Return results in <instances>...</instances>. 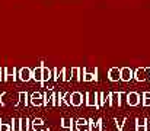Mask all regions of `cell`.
I'll use <instances>...</instances> for the list:
<instances>
[{
    "label": "cell",
    "mask_w": 150,
    "mask_h": 131,
    "mask_svg": "<svg viewBox=\"0 0 150 131\" xmlns=\"http://www.w3.org/2000/svg\"><path fill=\"white\" fill-rule=\"evenodd\" d=\"M32 130L34 131H50V128L44 127V121L41 118H35L32 121Z\"/></svg>",
    "instance_id": "cell-11"
},
{
    "label": "cell",
    "mask_w": 150,
    "mask_h": 131,
    "mask_svg": "<svg viewBox=\"0 0 150 131\" xmlns=\"http://www.w3.org/2000/svg\"><path fill=\"white\" fill-rule=\"evenodd\" d=\"M31 103H32L34 106H41V105H44V96H42L40 92H34V93L31 95Z\"/></svg>",
    "instance_id": "cell-10"
},
{
    "label": "cell",
    "mask_w": 150,
    "mask_h": 131,
    "mask_svg": "<svg viewBox=\"0 0 150 131\" xmlns=\"http://www.w3.org/2000/svg\"><path fill=\"white\" fill-rule=\"evenodd\" d=\"M3 74H4L3 82H7L9 79H13V82H15V80H16V67H13V69L4 67V69H3Z\"/></svg>",
    "instance_id": "cell-8"
},
{
    "label": "cell",
    "mask_w": 150,
    "mask_h": 131,
    "mask_svg": "<svg viewBox=\"0 0 150 131\" xmlns=\"http://www.w3.org/2000/svg\"><path fill=\"white\" fill-rule=\"evenodd\" d=\"M82 72H83V77H82L83 82H96V80H98V76H96V74H98V69H95L93 73H88L86 69L83 67Z\"/></svg>",
    "instance_id": "cell-7"
},
{
    "label": "cell",
    "mask_w": 150,
    "mask_h": 131,
    "mask_svg": "<svg viewBox=\"0 0 150 131\" xmlns=\"http://www.w3.org/2000/svg\"><path fill=\"white\" fill-rule=\"evenodd\" d=\"M26 105H28V93H26V92H19L18 106H26Z\"/></svg>",
    "instance_id": "cell-17"
},
{
    "label": "cell",
    "mask_w": 150,
    "mask_h": 131,
    "mask_svg": "<svg viewBox=\"0 0 150 131\" xmlns=\"http://www.w3.org/2000/svg\"><path fill=\"white\" fill-rule=\"evenodd\" d=\"M12 131H21V118H13V121H12Z\"/></svg>",
    "instance_id": "cell-19"
},
{
    "label": "cell",
    "mask_w": 150,
    "mask_h": 131,
    "mask_svg": "<svg viewBox=\"0 0 150 131\" xmlns=\"http://www.w3.org/2000/svg\"><path fill=\"white\" fill-rule=\"evenodd\" d=\"M86 106H95L96 109H100L99 105V92H86Z\"/></svg>",
    "instance_id": "cell-1"
},
{
    "label": "cell",
    "mask_w": 150,
    "mask_h": 131,
    "mask_svg": "<svg viewBox=\"0 0 150 131\" xmlns=\"http://www.w3.org/2000/svg\"><path fill=\"white\" fill-rule=\"evenodd\" d=\"M70 101H71V106H80L83 103V93L82 92L70 93Z\"/></svg>",
    "instance_id": "cell-3"
},
{
    "label": "cell",
    "mask_w": 150,
    "mask_h": 131,
    "mask_svg": "<svg viewBox=\"0 0 150 131\" xmlns=\"http://www.w3.org/2000/svg\"><path fill=\"white\" fill-rule=\"evenodd\" d=\"M146 73H147V69H146V67H139V69L134 72V79H136L137 82H144V80H147Z\"/></svg>",
    "instance_id": "cell-9"
},
{
    "label": "cell",
    "mask_w": 150,
    "mask_h": 131,
    "mask_svg": "<svg viewBox=\"0 0 150 131\" xmlns=\"http://www.w3.org/2000/svg\"><path fill=\"white\" fill-rule=\"evenodd\" d=\"M143 106H150V92H143Z\"/></svg>",
    "instance_id": "cell-20"
},
{
    "label": "cell",
    "mask_w": 150,
    "mask_h": 131,
    "mask_svg": "<svg viewBox=\"0 0 150 131\" xmlns=\"http://www.w3.org/2000/svg\"><path fill=\"white\" fill-rule=\"evenodd\" d=\"M108 79H109L111 82H118V80H121V69H118V67H111V69L108 70Z\"/></svg>",
    "instance_id": "cell-2"
},
{
    "label": "cell",
    "mask_w": 150,
    "mask_h": 131,
    "mask_svg": "<svg viewBox=\"0 0 150 131\" xmlns=\"http://www.w3.org/2000/svg\"><path fill=\"white\" fill-rule=\"evenodd\" d=\"M42 67L44 66H40V67H35L32 70V79L38 83H42Z\"/></svg>",
    "instance_id": "cell-13"
},
{
    "label": "cell",
    "mask_w": 150,
    "mask_h": 131,
    "mask_svg": "<svg viewBox=\"0 0 150 131\" xmlns=\"http://www.w3.org/2000/svg\"><path fill=\"white\" fill-rule=\"evenodd\" d=\"M131 79H134V72L130 67H121V80L122 82H130Z\"/></svg>",
    "instance_id": "cell-6"
},
{
    "label": "cell",
    "mask_w": 150,
    "mask_h": 131,
    "mask_svg": "<svg viewBox=\"0 0 150 131\" xmlns=\"http://www.w3.org/2000/svg\"><path fill=\"white\" fill-rule=\"evenodd\" d=\"M146 124H147V120L146 118H137L136 120V130L137 131H147V127H146Z\"/></svg>",
    "instance_id": "cell-15"
},
{
    "label": "cell",
    "mask_w": 150,
    "mask_h": 131,
    "mask_svg": "<svg viewBox=\"0 0 150 131\" xmlns=\"http://www.w3.org/2000/svg\"><path fill=\"white\" fill-rule=\"evenodd\" d=\"M0 131H12V125H9L6 123H1V120H0Z\"/></svg>",
    "instance_id": "cell-21"
},
{
    "label": "cell",
    "mask_w": 150,
    "mask_h": 131,
    "mask_svg": "<svg viewBox=\"0 0 150 131\" xmlns=\"http://www.w3.org/2000/svg\"><path fill=\"white\" fill-rule=\"evenodd\" d=\"M29 124H32V123H29L28 118H21V131H29L31 130Z\"/></svg>",
    "instance_id": "cell-18"
},
{
    "label": "cell",
    "mask_w": 150,
    "mask_h": 131,
    "mask_svg": "<svg viewBox=\"0 0 150 131\" xmlns=\"http://www.w3.org/2000/svg\"><path fill=\"white\" fill-rule=\"evenodd\" d=\"M19 79L22 82H29L32 79V70L29 67H22L19 69Z\"/></svg>",
    "instance_id": "cell-5"
},
{
    "label": "cell",
    "mask_w": 150,
    "mask_h": 131,
    "mask_svg": "<svg viewBox=\"0 0 150 131\" xmlns=\"http://www.w3.org/2000/svg\"><path fill=\"white\" fill-rule=\"evenodd\" d=\"M149 128H150V124H149Z\"/></svg>",
    "instance_id": "cell-23"
},
{
    "label": "cell",
    "mask_w": 150,
    "mask_h": 131,
    "mask_svg": "<svg viewBox=\"0 0 150 131\" xmlns=\"http://www.w3.org/2000/svg\"><path fill=\"white\" fill-rule=\"evenodd\" d=\"M149 124H150V121H149Z\"/></svg>",
    "instance_id": "cell-24"
},
{
    "label": "cell",
    "mask_w": 150,
    "mask_h": 131,
    "mask_svg": "<svg viewBox=\"0 0 150 131\" xmlns=\"http://www.w3.org/2000/svg\"><path fill=\"white\" fill-rule=\"evenodd\" d=\"M76 130L77 131H89V120L80 118L76 121Z\"/></svg>",
    "instance_id": "cell-12"
},
{
    "label": "cell",
    "mask_w": 150,
    "mask_h": 131,
    "mask_svg": "<svg viewBox=\"0 0 150 131\" xmlns=\"http://www.w3.org/2000/svg\"><path fill=\"white\" fill-rule=\"evenodd\" d=\"M127 103L130 106H137L140 103V95L137 92H128L127 93Z\"/></svg>",
    "instance_id": "cell-4"
},
{
    "label": "cell",
    "mask_w": 150,
    "mask_h": 131,
    "mask_svg": "<svg viewBox=\"0 0 150 131\" xmlns=\"http://www.w3.org/2000/svg\"><path fill=\"white\" fill-rule=\"evenodd\" d=\"M51 79H52V72H51L48 67L44 66V67H42V83H41V85L44 86L45 82H48V80H51Z\"/></svg>",
    "instance_id": "cell-14"
},
{
    "label": "cell",
    "mask_w": 150,
    "mask_h": 131,
    "mask_svg": "<svg viewBox=\"0 0 150 131\" xmlns=\"http://www.w3.org/2000/svg\"><path fill=\"white\" fill-rule=\"evenodd\" d=\"M63 99H64L63 102H64L66 105H69V106L71 105V101H70V93H64V98H63Z\"/></svg>",
    "instance_id": "cell-22"
},
{
    "label": "cell",
    "mask_w": 150,
    "mask_h": 131,
    "mask_svg": "<svg viewBox=\"0 0 150 131\" xmlns=\"http://www.w3.org/2000/svg\"><path fill=\"white\" fill-rule=\"evenodd\" d=\"M60 125L63 128H67V130H73V120L71 118H61L60 120Z\"/></svg>",
    "instance_id": "cell-16"
}]
</instances>
